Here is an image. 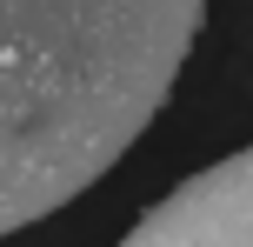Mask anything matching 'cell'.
Segmentation results:
<instances>
[{
    "mask_svg": "<svg viewBox=\"0 0 253 247\" xmlns=\"http://www.w3.org/2000/svg\"><path fill=\"white\" fill-rule=\"evenodd\" d=\"M207 0H0V241L80 200L167 107Z\"/></svg>",
    "mask_w": 253,
    "mask_h": 247,
    "instance_id": "cell-1",
    "label": "cell"
},
{
    "mask_svg": "<svg viewBox=\"0 0 253 247\" xmlns=\"http://www.w3.org/2000/svg\"><path fill=\"white\" fill-rule=\"evenodd\" d=\"M120 247H253V147L187 174L120 234Z\"/></svg>",
    "mask_w": 253,
    "mask_h": 247,
    "instance_id": "cell-2",
    "label": "cell"
}]
</instances>
